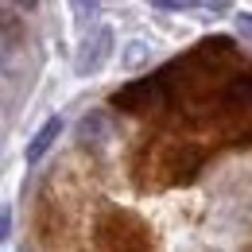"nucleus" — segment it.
Here are the masks:
<instances>
[{
	"label": "nucleus",
	"mask_w": 252,
	"mask_h": 252,
	"mask_svg": "<svg viewBox=\"0 0 252 252\" xmlns=\"http://www.w3.org/2000/svg\"><path fill=\"white\" fill-rule=\"evenodd\" d=\"M8 4H12L16 12H35V8H39V0H8Z\"/></svg>",
	"instance_id": "9d476101"
},
{
	"label": "nucleus",
	"mask_w": 252,
	"mask_h": 252,
	"mask_svg": "<svg viewBox=\"0 0 252 252\" xmlns=\"http://www.w3.org/2000/svg\"><path fill=\"white\" fill-rule=\"evenodd\" d=\"M70 8L82 16V20H90V16H97V0H70Z\"/></svg>",
	"instance_id": "6e6552de"
},
{
	"label": "nucleus",
	"mask_w": 252,
	"mask_h": 252,
	"mask_svg": "<svg viewBox=\"0 0 252 252\" xmlns=\"http://www.w3.org/2000/svg\"><path fill=\"white\" fill-rule=\"evenodd\" d=\"M113 47H117V32L109 24H97L78 39V51H74V74L78 78H97L109 59H113Z\"/></svg>",
	"instance_id": "f257e3e1"
},
{
	"label": "nucleus",
	"mask_w": 252,
	"mask_h": 252,
	"mask_svg": "<svg viewBox=\"0 0 252 252\" xmlns=\"http://www.w3.org/2000/svg\"><path fill=\"white\" fill-rule=\"evenodd\" d=\"M16 32H20L16 8H0V66L8 63V55H12V47H16Z\"/></svg>",
	"instance_id": "20e7f679"
},
{
	"label": "nucleus",
	"mask_w": 252,
	"mask_h": 252,
	"mask_svg": "<svg viewBox=\"0 0 252 252\" xmlns=\"http://www.w3.org/2000/svg\"><path fill=\"white\" fill-rule=\"evenodd\" d=\"M8 233H12V210H8V206H0V245L8 241Z\"/></svg>",
	"instance_id": "1a4fd4ad"
},
{
	"label": "nucleus",
	"mask_w": 252,
	"mask_h": 252,
	"mask_svg": "<svg viewBox=\"0 0 252 252\" xmlns=\"http://www.w3.org/2000/svg\"><path fill=\"white\" fill-rule=\"evenodd\" d=\"M97 132H101V113H90V117L78 125V140H82V144H101Z\"/></svg>",
	"instance_id": "39448f33"
},
{
	"label": "nucleus",
	"mask_w": 252,
	"mask_h": 252,
	"mask_svg": "<svg viewBox=\"0 0 252 252\" xmlns=\"http://www.w3.org/2000/svg\"><path fill=\"white\" fill-rule=\"evenodd\" d=\"M233 28H237V35L252 47V12H233Z\"/></svg>",
	"instance_id": "0eeeda50"
},
{
	"label": "nucleus",
	"mask_w": 252,
	"mask_h": 252,
	"mask_svg": "<svg viewBox=\"0 0 252 252\" xmlns=\"http://www.w3.org/2000/svg\"><path fill=\"white\" fill-rule=\"evenodd\" d=\"M63 128H66V121L59 117V113H55V117H47V121L39 125V132L32 136V144H28V152H24V159H28V163L35 167L39 159H43L47 152H51V148H55V144H59V136H63Z\"/></svg>",
	"instance_id": "f03ea898"
},
{
	"label": "nucleus",
	"mask_w": 252,
	"mask_h": 252,
	"mask_svg": "<svg viewBox=\"0 0 252 252\" xmlns=\"http://www.w3.org/2000/svg\"><path fill=\"white\" fill-rule=\"evenodd\" d=\"M148 63H152V43L148 39H128L125 51H121V70L136 74V70H144Z\"/></svg>",
	"instance_id": "7ed1b4c3"
},
{
	"label": "nucleus",
	"mask_w": 252,
	"mask_h": 252,
	"mask_svg": "<svg viewBox=\"0 0 252 252\" xmlns=\"http://www.w3.org/2000/svg\"><path fill=\"white\" fill-rule=\"evenodd\" d=\"M148 4L159 12H190V8H202L206 0H148Z\"/></svg>",
	"instance_id": "423d86ee"
}]
</instances>
